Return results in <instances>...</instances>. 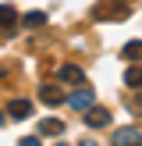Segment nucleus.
I'll use <instances>...</instances> for the list:
<instances>
[{"label": "nucleus", "instance_id": "obj_1", "mask_svg": "<svg viewBox=\"0 0 142 146\" xmlns=\"http://www.w3.org/2000/svg\"><path fill=\"white\" fill-rule=\"evenodd\" d=\"M128 14H131V4H124V0H103L96 7L99 21H117V18H128Z\"/></svg>", "mask_w": 142, "mask_h": 146}, {"label": "nucleus", "instance_id": "obj_2", "mask_svg": "<svg viewBox=\"0 0 142 146\" xmlns=\"http://www.w3.org/2000/svg\"><path fill=\"white\" fill-rule=\"evenodd\" d=\"M92 100H96L92 89H78V93H71V96H64V104H71V111H89Z\"/></svg>", "mask_w": 142, "mask_h": 146}, {"label": "nucleus", "instance_id": "obj_3", "mask_svg": "<svg viewBox=\"0 0 142 146\" xmlns=\"http://www.w3.org/2000/svg\"><path fill=\"white\" fill-rule=\"evenodd\" d=\"M85 125H89V128H106V125H110V111H106V107H89Z\"/></svg>", "mask_w": 142, "mask_h": 146}, {"label": "nucleus", "instance_id": "obj_4", "mask_svg": "<svg viewBox=\"0 0 142 146\" xmlns=\"http://www.w3.org/2000/svg\"><path fill=\"white\" fill-rule=\"evenodd\" d=\"M7 114H11L14 121H21V118L32 114V104H28V100H11V104H7Z\"/></svg>", "mask_w": 142, "mask_h": 146}, {"label": "nucleus", "instance_id": "obj_5", "mask_svg": "<svg viewBox=\"0 0 142 146\" xmlns=\"http://www.w3.org/2000/svg\"><path fill=\"white\" fill-rule=\"evenodd\" d=\"M39 96H43V104H46V107H60V104H64V93L57 89V86H43Z\"/></svg>", "mask_w": 142, "mask_h": 146}, {"label": "nucleus", "instance_id": "obj_6", "mask_svg": "<svg viewBox=\"0 0 142 146\" xmlns=\"http://www.w3.org/2000/svg\"><path fill=\"white\" fill-rule=\"evenodd\" d=\"M114 146H139V128H121V132H114Z\"/></svg>", "mask_w": 142, "mask_h": 146}, {"label": "nucleus", "instance_id": "obj_7", "mask_svg": "<svg viewBox=\"0 0 142 146\" xmlns=\"http://www.w3.org/2000/svg\"><path fill=\"white\" fill-rule=\"evenodd\" d=\"M14 21H18V14H14L11 4H0V32H11Z\"/></svg>", "mask_w": 142, "mask_h": 146}, {"label": "nucleus", "instance_id": "obj_8", "mask_svg": "<svg viewBox=\"0 0 142 146\" xmlns=\"http://www.w3.org/2000/svg\"><path fill=\"white\" fill-rule=\"evenodd\" d=\"M60 132H64V121H57V118L39 121V135H60Z\"/></svg>", "mask_w": 142, "mask_h": 146}, {"label": "nucleus", "instance_id": "obj_9", "mask_svg": "<svg viewBox=\"0 0 142 146\" xmlns=\"http://www.w3.org/2000/svg\"><path fill=\"white\" fill-rule=\"evenodd\" d=\"M60 78H68V82H82V68H78V64H60Z\"/></svg>", "mask_w": 142, "mask_h": 146}, {"label": "nucleus", "instance_id": "obj_10", "mask_svg": "<svg viewBox=\"0 0 142 146\" xmlns=\"http://www.w3.org/2000/svg\"><path fill=\"white\" fill-rule=\"evenodd\" d=\"M39 25H46V14H43V11L25 14V29H39Z\"/></svg>", "mask_w": 142, "mask_h": 146}, {"label": "nucleus", "instance_id": "obj_11", "mask_svg": "<svg viewBox=\"0 0 142 146\" xmlns=\"http://www.w3.org/2000/svg\"><path fill=\"white\" fill-rule=\"evenodd\" d=\"M139 82H142V75H139V64H131V68H128V86H131V89H139Z\"/></svg>", "mask_w": 142, "mask_h": 146}, {"label": "nucleus", "instance_id": "obj_12", "mask_svg": "<svg viewBox=\"0 0 142 146\" xmlns=\"http://www.w3.org/2000/svg\"><path fill=\"white\" fill-rule=\"evenodd\" d=\"M124 61H139V39H131L124 46Z\"/></svg>", "mask_w": 142, "mask_h": 146}, {"label": "nucleus", "instance_id": "obj_13", "mask_svg": "<svg viewBox=\"0 0 142 146\" xmlns=\"http://www.w3.org/2000/svg\"><path fill=\"white\" fill-rule=\"evenodd\" d=\"M18 146H39V139H36V135H25V139H21Z\"/></svg>", "mask_w": 142, "mask_h": 146}, {"label": "nucleus", "instance_id": "obj_14", "mask_svg": "<svg viewBox=\"0 0 142 146\" xmlns=\"http://www.w3.org/2000/svg\"><path fill=\"white\" fill-rule=\"evenodd\" d=\"M78 146H96V143H78Z\"/></svg>", "mask_w": 142, "mask_h": 146}, {"label": "nucleus", "instance_id": "obj_15", "mask_svg": "<svg viewBox=\"0 0 142 146\" xmlns=\"http://www.w3.org/2000/svg\"><path fill=\"white\" fill-rule=\"evenodd\" d=\"M0 128H4V114H0Z\"/></svg>", "mask_w": 142, "mask_h": 146}, {"label": "nucleus", "instance_id": "obj_16", "mask_svg": "<svg viewBox=\"0 0 142 146\" xmlns=\"http://www.w3.org/2000/svg\"><path fill=\"white\" fill-rule=\"evenodd\" d=\"M57 146H71V143H57Z\"/></svg>", "mask_w": 142, "mask_h": 146}]
</instances>
